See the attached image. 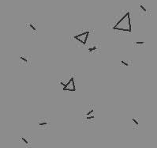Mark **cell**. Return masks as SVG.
<instances>
[{
  "mask_svg": "<svg viewBox=\"0 0 157 148\" xmlns=\"http://www.w3.org/2000/svg\"><path fill=\"white\" fill-rule=\"evenodd\" d=\"M87 51L92 55L100 54L102 51V45L100 41H92L87 45Z\"/></svg>",
  "mask_w": 157,
  "mask_h": 148,
  "instance_id": "cell-7",
  "label": "cell"
},
{
  "mask_svg": "<svg viewBox=\"0 0 157 148\" xmlns=\"http://www.w3.org/2000/svg\"><path fill=\"white\" fill-rule=\"evenodd\" d=\"M82 122L84 124H93L95 123V106L94 105H88L82 112Z\"/></svg>",
  "mask_w": 157,
  "mask_h": 148,
  "instance_id": "cell-4",
  "label": "cell"
},
{
  "mask_svg": "<svg viewBox=\"0 0 157 148\" xmlns=\"http://www.w3.org/2000/svg\"><path fill=\"white\" fill-rule=\"evenodd\" d=\"M19 143L25 147H32V139L29 135H21L18 138Z\"/></svg>",
  "mask_w": 157,
  "mask_h": 148,
  "instance_id": "cell-9",
  "label": "cell"
},
{
  "mask_svg": "<svg viewBox=\"0 0 157 148\" xmlns=\"http://www.w3.org/2000/svg\"><path fill=\"white\" fill-rule=\"evenodd\" d=\"M75 74L70 73L68 75L65 76L64 78L57 80V84L61 86L63 91H69L73 92L76 90V85H75Z\"/></svg>",
  "mask_w": 157,
  "mask_h": 148,
  "instance_id": "cell-3",
  "label": "cell"
},
{
  "mask_svg": "<svg viewBox=\"0 0 157 148\" xmlns=\"http://www.w3.org/2000/svg\"><path fill=\"white\" fill-rule=\"evenodd\" d=\"M51 127V120L47 117H41L37 120V128L40 131H47Z\"/></svg>",
  "mask_w": 157,
  "mask_h": 148,
  "instance_id": "cell-5",
  "label": "cell"
},
{
  "mask_svg": "<svg viewBox=\"0 0 157 148\" xmlns=\"http://www.w3.org/2000/svg\"><path fill=\"white\" fill-rule=\"evenodd\" d=\"M25 29L30 34L37 35L39 32V24L34 21H29L25 24Z\"/></svg>",
  "mask_w": 157,
  "mask_h": 148,
  "instance_id": "cell-8",
  "label": "cell"
},
{
  "mask_svg": "<svg viewBox=\"0 0 157 148\" xmlns=\"http://www.w3.org/2000/svg\"><path fill=\"white\" fill-rule=\"evenodd\" d=\"M138 10H139V14L140 16L146 17V16L151 15V10L147 7V5L145 3H140L138 7Z\"/></svg>",
  "mask_w": 157,
  "mask_h": 148,
  "instance_id": "cell-10",
  "label": "cell"
},
{
  "mask_svg": "<svg viewBox=\"0 0 157 148\" xmlns=\"http://www.w3.org/2000/svg\"><path fill=\"white\" fill-rule=\"evenodd\" d=\"M131 127L133 130H137L140 128V118L133 117L131 118Z\"/></svg>",
  "mask_w": 157,
  "mask_h": 148,
  "instance_id": "cell-12",
  "label": "cell"
},
{
  "mask_svg": "<svg viewBox=\"0 0 157 148\" xmlns=\"http://www.w3.org/2000/svg\"><path fill=\"white\" fill-rule=\"evenodd\" d=\"M133 46L135 48H144L146 46V41H144L143 40L136 39L133 42Z\"/></svg>",
  "mask_w": 157,
  "mask_h": 148,
  "instance_id": "cell-13",
  "label": "cell"
},
{
  "mask_svg": "<svg viewBox=\"0 0 157 148\" xmlns=\"http://www.w3.org/2000/svg\"><path fill=\"white\" fill-rule=\"evenodd\" d=\"M109 27L115 34H130L132 33V25L130 10H122L115 16Z\"/></svg>",
  "mask_w": 157,
  "mask_h": 148,
  "instance_id": "cell-1",
  "label": "cell"
},
{
  "mask_svg": "<svg viewBox=\"0 0 157 148\" xmlns=\"http://www.w3.org/2000/svg\"><path fill=\"white\" fill-rule=\"evenodd\" d=\"M120 67H124V68H127V67H130L133 65V60L129 59L128 58H124L120 60L119 62Z\"/></svg>",
  "mask_w": 157,
  "mask_h": 148,
  "instance_id": "cell-11",
  "label": "cell"
},
{
  "mask_svg": "<svg viewBox=\"0 0 157 148\" xmlns=\"http://www.w3.org/2000/svg\"><path fill=\"white\" fill-rule=\"evenodd\" d=\"M94 32L93 29L83 28L77 29L74 32L73 35L70 36L69 39L73 43H74L77 48H85L87 47L89 37Z\"/></svg>",
  "mask_w": 157,
  "mask_h": 148,
  "instance_id": "cell-2",
  "label": "cell"
},
{
  "mask_svg": "<svg viewBox=\"0 0 157 148\" xmlns=\"http://www.w3.org/2000/svg\"><path fill=\"white\" fill-rule=\"evenodd\" d=\"M19 66L23 67H28L32 65V55L28 53H21L18 56Z\"/></svg>",
  "mask_w": 157,
  "mask_h": 148,
  "instance_id": "cell-6",
  "label": "cell"
}]
</instances>
